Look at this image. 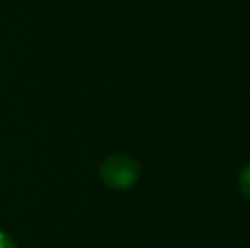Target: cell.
<instances>
[{"instance_id":"obj_3","label":"cell","mask_w":250,"mask_h":248,"mask_svg":"<svg viewBox=\"0 0 250 248\" xmlns=\"http://www.w3.org/2000/svg\"><path fill=\"white\" fill-rule=\"evenodd\" d=\"M0 248H16V243H14L7 235L0 233Z\"/></svg>"},{"instance_id":"obj_1","label":"cell","mask_w":250,"mask_h":248,"mask_svg":"<svg viewBox=\"0 0 250 248\" xmlns=\"http://www.w3.org/2000/svg\"><path fill=\"white\" fill-rule=\"evenodd\" d=\"M101 177L105 186L125 191L136 184L140 177V167L135 160L125 155L109 156L101 167Z\"/></svg>"},{"instance_id":"obj_2","label":"cell","mask_w":250,"mask_h":248,"mask_svg":"<svg viewBox=\"0 0 250 248\" xmlns=\"http://www.w3.org/2000/svg\"><path fill=\"white\" fill-rule=\"evenodd\" d=\"M238 184H240V191L242 194L247 199H250V163L244 167V170L240 172V179H238Z\"/></svg>"}]
</instances>
